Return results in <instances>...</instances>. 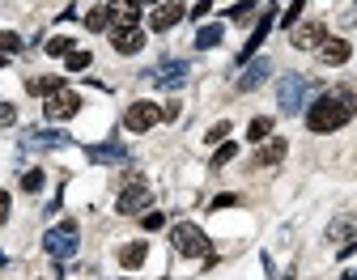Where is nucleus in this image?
<instances>
[{
	"mask_svg": "<svg viewBox=\"0 0 357 280\" xmlns=\"http://www.w3.org/2000/svg\"><path fill=\"white\" fill-rule=\"evenodd\" d=\"M357 111V89L353 85H340V89H328L319 102L306 107V127L310 132H336L353 119Z\"/></svg>",
	"mask_w": 357,
	"mask_h": 280,
	"instance_id": "1",
	"label": "nucleus"
},
{
	"mask_svg": "<svg viewBox=\"0 0 357 280\" xmlns=\"http://www.w3.org/2000/svg\"><path fill=\"white\" fill-rule=\"evenodd\" d=\"M315 89H319V85L310 81V77H302V72H289V77H281V85H277V107H281V115H298Z\"/></svg>",
	"mask_w": 357,
	"mask_h": 280,
	"instance_id": "2",
	"label": "nucleus"
},
{
	"mask_svg": "<svg viewBox=\"0 0 357 280\" xmlns=\"http://www.w3.org/2000/svg\"><path fill=\"white\" fill-rule=\"evenodd\" d=\"M149 200H153L149 182H145L141 174H123V192H119V200H115V212H123V217H137L141 208H149Z\"/></svg>",
	"mask_w": 357,
	"mask_h": 280,
	"instance_id": "3",
	"label": "nucleus"
},
{
	"mask_svg": "<svg viewBox=\"0 0 357 280\" xmlns=\"http://www.w3.org/2000/svg\"><path fill=\"white\" fill-rule=\"evenodd\" d=\"M170 247H174V255H183V259H200V255L208 251V238H204L200 225L178 221V225L170 229Z\"/></svg>",
	"mask_w": 357,
	"mask_h": 280,
	"instance_id": "4",
	"label": "nucleus"
},
{
	"mask_svg": "<svg viewBox=\"0 0 357 280\" xmlns=\"http://www.w3.org/2000/svg\"><path fill=\"white\" fill-rule=\"evenodd\" d=\"M43 247H47V255H52V259H73V255H77V247H81V229H77V221H64V225L47 229Z\"/></svg>",
	"mask_w": 357,
	"mask_h": 280,
	"instance_id": "5",
	"label": "nucleus"
},
{
	"mask_svg": "<svg viewBox=\"0 0 357 280\" xmlns=\"http://www.w3.org/2000/svg\"><path fill=\"white\" fill-rule=\"evenodd\" d=\"M149 81L162 89H183L192 81V64L188 60H162L158 68H149Z\"/></svg>",
	"mask_w": 357,
	"mask_h": 280,
	"instance_id": "6",
	"label": "nucleus"
},
{
	"mask_svg": "<svg viewBox=\"0 0 357 280\" xmlns=\"http://www.w3.org/2000/svg\"><path fill=\"white\" fill-rule=\"evenodd\" d=\"M60 145H68V132H60V127H30V132H22V149L43 153V149H60Z\"/></svg>",
	"mask_w": 357,
	"mask_h": 280,
	"instance_id": "7",
	"label": "nucleus"
},
{
	"mask_svg": "<svg viewBox=\"0 0 357 280\" xmlns=\"http://www.w3.org/2000/svg\"><path fill=\"white\" fill-rule=\"evenodd\" d=\"M81 111V93L77 89H60V93H52L47 98V107H43V115H47L52 123H60V119H73Z\"/></svg>",
	"mask_w": 357,
	"mask_h": 280,
	"instance_id": "8",
	"label": "nucleus"
},
{
	"mask_svg": "<svg viewBox=\"0 0 357 280\" xmlns=\"http://www.w3.org/2000/svg\"><path fill=\"white\" fill-rule=\"evenodd\" d=\"M158 119H162V107H158V102H132V107L123 111V127H128V132H149Z\"/></svg>",
	"mask_w": 357,
	"mask_h": 280,
	"instance_id": "9",
	"label": "nucleus"
},
{
	"mask_svg": "<svg viewBox=\"0 0 357 280\" xmlns=\"http://www.w3.org/2000/svg\"><path fill=\"white\" fill-rule=\"evenodd\" d=\"M324 34H328V26H324V22H302V26H294V30H289V42L298 47V52H319Z\"/></svg>",
	"mask_w": 357,
	"mask_h": 280,
	"instance_id": "10",
	"label": "nucleus"
},
{
	"mask_svg": "<svg viewBox=\"0 0 357 280\" xmlns=\"http://www.w3.org/2000/svg\"><path fill=\"white\" fill-rule=\"evenodd\" d=\"M183 13H188V5H183V0H162V5L149 13V26H153L158 34H166L170 26H178V22H183Z\"/></svg>",
	"mask_w": 357,
	"mask_h": 280,
	"instance_id": "11",
	"label": "nucleus"
},
{
	"mask_svg": "<svg viewBox=\"0 0 357 280\" xmlns=\"http://www.w3.org/2000/svg\"><path fill=\"white\" fill-rule=\"evenodd\" d=\"M268 77H273V60H268V56H259V60H247V68H243V77H238V93H251V89H259Z\"/></svg>",
	"mask_w": 357,
	"mask_h": 280,
	"instance_id": "12",
	"label": "nucleus"
},
{
	"mask_svg": "<svg viewBox=\"0 0 357 280\" xmlns=\"http://www.w3.org/2000/svg\"><path fill=\"white\" fill-rule=\"evenodd\" d=\"M111 47L119 56H137L141 47H145V34L137 30V26H115V34H111Z\"/></svg>",
	"mask_w": 357,
	"mask_h": 280,
	"instance_id": "13",
	"label": "nucleus"
},
{
	"mask_svg": "<svg viewBox=\"0 0 357 280\" xmlns=\"http://www.w3.org/2000/svg\"><path fill=\"white\" fill-rule=\"evenodd\" d=\"M349 56H353V47H349L344 38H324V42H319V60H324V64H332V68H336V64H344Z\"/></svg>",
	"mask_w": 357,
	"mask_h": 280,
	"instance_id": "14",
	"label": "nucleus"
},
{
	"mask_svg": "<svg viewBox=\"0 0 357 280\" xmlns=\"http://www.w3.org/2000/svg\"><path fill=\"white\" fill-rule=\"evenodd\" d=\"M285 153H289V145H285V140H281V136H268L264 145H259V153H255V166H277Z\"/></svg>",
	"mask_w": 357,
	"mask_h": 280,
	"instance_id": "15",
	"label": "nucleus"
},
{
	"mask_svg": "<svg viewBox=\"0 0 357 280\" xmlns=\"http://www.w3.org/2000/svg\"><path fill=\"white\" fill-rule=\"evenodd\" d=\"M89 162H98V166H119V162H128V149L119 145H89Z\"/></svg>",
	"mask_w": 357,
	"mask_h": 280,
	"instance_id": "16",
	"label": "nucleus"
},
{
	"mask_svg": "<svg viewBox=\"0 0 357 280\" xmlns=\"http://www.w3.org/2000/svg\"><path fill=\"white\" fill-rule=\"evenodd\" d=\"M273 22H277V13H264V17L255 22V34L247 38V47H243V56H238V64H247V60L255 56V47H259V42L268 38V30H273Z\"/></svg>",
	"mask_w": 357,
	"mask_h": 280,
	"instance_id": "17",
	"label": "nucleus"
},
{
	"mask_svg": "<svg viewBox=\"0 0 357 280\" xmlns=\"http://www.w3.org/2000/svg\"><path fill=\"white\" fill-rule=\"evenodd\" d=\"M111 17H115L119 26H137V17H141V0H111Z\"/></svg>",
	"mask_w": 357,
	"mask_h": 280,
	"instance_id": "18",
	"label": "nucleus"
},
{
	"mask_svg": "<svg viewBox=\"0 0 357 280\" xmlns=\"http://www.w3.org/2000/svg\"><path fill=\"white\" fill-rule=\"evenodd\" d=\"M26 89H30V93H43V98H52V93L64 89V81H60V77H30Z\"/></svg>",
	"mask_w": 357,
	"mask_h": 280,
	"instance_id": "19",
	"label": "nucleus"
},
{
	"mask_svg": "<svg viewBox=\"0 0 357 280\" xmlns=\"http://www.w3.org/2000/svg\"><path fill=\"white\" fill-rule=\"evenodd\" d=\"M145 259H149V247H145V242H128V247L119 251V263H123V267H141Z\"/></svg>",
	"mask_w": 357,
	"mask_h": 280,
	"instance_id": "20",
	"label": "nucleus"
},
{
	"mask_svg": "<svg viewBox=\"0 0 357 280\" xmlns=\"http://www.w3.org/2000/svg\"><path fill=\"white\" fill-rule=\"evenodd\" d=\"M328 242H340V247L353 242V221H349V217H336V221L328 225Z\"/></svg>",
	"mask_w": 357,
	"mask_h": 280,
	"instance_id": "21",
	"label": "nucleus"
},
{
	"mask_svg": "<svg viewBox=\"0 0 357 280\" xmlns=\"http://www.w3.org/2000/svg\"><path fill=\"white\" fill-rule=\"evenodd\" d=\"M111 22H115V17H111V5H94V9L85 13V26H89V30H107Z\"/></svg>",
	"mask_w": 357,
	"mask_h": 280,
	"instance_id": "22",
	"label": "nucleus"
},
{
	"mask_svg": "<svg viewBox=\"0 0 357 280\" xmlns=\"http://www.w3.org/2000/svg\"><path fill=\"white\" fill-rule=\"evenodd\" d=\"M221 42V26H204V30H196V47L200 52H208V47H217Z\"/></svg>",
	"mask_w": 357,
	"mask_h": 280,
	"instance_id": "23",
	"label": "nucleus"
},
{
	"mask_svg": "<svg viewBox=\"0 0 357 280\" xmlns=\"http://www.w3.org/2000/svg\"><path fill=\"white\" fill-rule=\"evenodd\" d=\"M247 136L255 140V145H259V140H268V136H273V119H264V115H259V119H251V127H247Z\"/></svg>",
	"mask_w": 357,
	"mask_h": 280,
	"instance_id": "24",
	"label": "nucleus"
},
{
	"mask_svg": "<svg viewBox=\"0 0 357 280\" xmlns=\"http://www.w3.org/2000/svg\"><path fill=\"white\" fill-rule=\"evenodd\" d=\"M230 22H238V26L255 22V0H243V5H234V9H230Z\"/></svg>",
	"mask_w": 357,
	"mask_h": 280,
	"instance_id": "25",
	"label": "nucleus"
},
{
	"mask_svg": "<svg viewBox=\"0 0 357 280\" xmlns=\"http://www.w3.org/2000/svg\"><path fill=\"white\" fill-rule=\"evenodd\" d=\"M22 192H30V196L43 192V170H26V174H22Z\"/></svg>",
	"mask_w": 357,
	"mask_h": 280,
	"instance_id": "26",
	"label": "nucleus"
},
{
	"mask_svg": "<svg viewBox=\"0 0 357 280\" xmlns=\"http://www.w3.org/2000/svg\"><path fill=\"white\" fill-rule=\"evenodd\" d=\"M0 52H5V56H13V52H22V38H17L13 30H0Z\"/></svg>",
	"mask_w": 357,
	"mask_h": 280,
	"instance_id": "27",
	"label": "nucleus"
},
{
	"mask_svg": "<svg viewBox=\"0 0 357 280\" xmlns=\"http://www.w3.org/2000/svg\"><path fill=\"white\" fill-rule=\"evenodd\" d=\"M226 136H230V119H221V123H213V127H208V136H204V140H208V145H221Z\"/></svg>",
	"mask_w": 357,
	"mask_h": 280,
	"instance_id": "28",
	"label": "nucleus"
},
{
	"mask_svg": "<svg viewBox=\"0 0 357 280\" xmlns=\"http://www.w3.org/2000/svg\"><path fill=\"white\" fill-rule=\"evenodd\" d=\"M47 56H73V38H47Z\"/></svg>",
	"mask_w": 357,
	"mask_h": 280,
	"instance_id": "29",
	"label": "nucleus"
},
{
	"mask_svg": "<svg viewBox=\"0 0 357 280\" xmlns=\"http://www.w3.org/2000/svg\"><path fill=\"white\" fill-rule=\"evenodd\" d=\"M234 153H238V149H234V145H230V140H226V145H221V149L213 153V170H221V166H226V162H230Z\"/></svg>",
	"mask_w": 357,
	"mask_h": 280,
	"instance_id": "30",
	"label": "nucleus"
},
{
	"mask_svg": "<svg viewBox=\"0 0 357 280\" xmlns=\"http://www.w3.org/2000/svg\"><path fill=\"white\" fill-rule=\"evenodd\" d=\"M89 68V52H73L68 56V72H85Z\"/></svg>",
	"mask_w": 357,
	"mask_h": 280,
	"instance_id": "31",
	"label": "nucleus"
},
{
	"mask_svg": "<svg viewBox=\"0 0 357 280\" xmlns=\"http://www.w3.org/2000/svg\"><path fill=\"white\" fill-rule=\"evenodd\" d=\"M17 123V107L13 102H0V127H13Z\"/></svg>",
	"mask_w": 357,
	"mask_h": 280,
	"instance_id": "32",
	"label": "nucleus"
},
{
	"mask_svg": "<svg viewBox=\"0 0 357 280\" xmlns=\"http://www.w3.org/2000/svg\"><path fill=\"white\" fill-rule=\"evenodd\" d=\"M302 5H306V0H294V9H285V17H281V22H285L289 30L298 26V13H302Z\"/></svg>",
	"mask_w": 357,
	"mask_h": 280,
	"instance_id": "33",
	"label": "nucleus"
},
{
	"mask_svg": "<svg viewBox=\"0 0 357 280\" xmlns=\"http://www.w3.org/2000/svg\"><path fill=\"white\" fill-rule=\"evenodd\" d=\"M162 221H166L162 212H145V217H141V225H145V229H162Z\"/></svg>",
	"mask_w": 357,
	"mask_h": 280,
	"instance_id": "34",
	"label": "nucleus"
},
{
	"mask_svg": "<svg viewBox=\"0 0 357 280\" xmlns=\"http://www.w3.org/2000/svg\"><path fill=\"white\" fill-rule=\"evenodd\" d=\"M208 9H213V0H200V5H192V17L200 22V17H208Z\"/></svg>",
	"mask_w": 357,
	"mask_h": 280,
	"instance_id": "35",
	"label": "nucleus"
},
{
	"mask_svg": "<svg viewBox=\"0 0 357 280\" xmlns=\"http://www.w3.org/2000/svg\"><path fill=\"white\" fill-rule=\"evenodd\" d=\"M234 204H238V196H217V200H213L217 212H221V208H234Z\"/></svg>",
	"mask_w": 357,
	"mask_h": 280,
	"instance_id": "36",
	"label": "nucleus"
},
{
	"mask_svg": "<svg viewBox=\"0 0 357 280\" xmlns=\"http://www.w3.org/2000/svg\"><path fill=\"white\" fill-rule=\"evenodd\" d=\"M9 221V192H0V225Z\"/></svg>",
	"mask_w": 357,
	"mask_h": 280,
	"instance_id": "37",
	"label": "nucleus"
},
{
	"mask_svg": "<svg viewBox=\"0 0 357 280\" xmlns=\"http://www.w3.org/2000/svg\"><path fill=\"white\" fill-rule=\"evenodd\" d=\"M162 119H178V102H166L162 107Z\"/></svg>",
	"mask_w": 357,
	"mask_h": 280,
	"instance_id": "38",
	"label": "nucleus"
},
{
	"mask_svg": "<svg viewBox=\"0 0 357 280\" xmlns=\"http://www.w3.org/2000/svg\"><path fill=\"white\" fill-rule=\"evenodd\" d=\"M344 280H357V272H344Z\"/></svg>",
	"mask_w": 357,
	"mask_h": 280,
	"instance_id": "39",
	"label": "nucleus"
},
{
	"mask_svg": "<svg viewBox=\"0 0 357 280\" xmlns=\"http://www.w3.org/2000/svg\"><path fill=\"white\" fill-rule=\"evenodd\" d=\"M141 5H162V0H141Z\"/></svg>",
	"mask_w": 357,
	"mask_h": 280,
	"instance_id": "40",
	"label": "nucleus"
}]
</instances>
